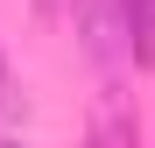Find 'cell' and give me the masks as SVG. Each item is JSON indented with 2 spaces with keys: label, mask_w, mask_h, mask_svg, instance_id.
Masks as SVG:
<instances>
[{
  "label": "cell",
  "mask_w": 155,
  "mask_h": 148,
  "mask_svg": "<svg viewBox=\"0 0 155 148\" xmlns=\"http://www.w3.org/2000/svg\"><path fill=\"white\" fill-rule=\"evenodd\" d=\"M92 148H134V106H127L120 92L99 99V113H92Z\"/></svg>",
  "instance_id": "cell-1"
},
{
  "label": "cell",
  "mask_w": 155,
  "mask_h": 148,
  "mask_svg": "<svg viewBox=\"0 0 155 148\" xmlns=\"http://www.w3.org/2000/svg\"><path fill=\"white\" fill-rule=\"evenodd\" d=\"M127 35H134V57L155 64V0H127Z\"/></svg>",
  "instance_id": "cell-2"
},
{
  "label": "cell",
  "mask_w": 155,
  "mask_h": 148,
  "mask_svg": "<svg viewBox=\"0 0 155 148\" xmlns=\"http://www.w3.org/2000/svg\"><path fill=\"white\" fill-rule=\"evenodd\" d=\"M0 148H28V141H0Z\"/></svg>",
  "instance_id": "cell-3"
},
{
  "label": "cell",
  "mask_w": 155,
  "mask_h": 148,
  "mask_svg": "<svg viewBox=\"0 0 155 148\" xmlns=\"http://www.w3.org/2000/svg\"><path fill=\"white\" fill-rule=\"evenodd\" d=\"M0 85H7V71H0Z\"/></svg>",
  "instance_id": "cell-4"
}]
</instances>
